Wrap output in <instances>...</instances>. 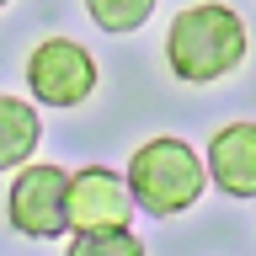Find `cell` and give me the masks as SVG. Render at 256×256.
Wrapping results in <instances>:
<instances>
[{"mask_svg":"<svg viewBox=\"0 0 256 256\" xmlns=\"http://www.w3.org/2000/svg\"><path fill=\"white\" fill-rule=\"evenodd\" d=\"M240 59H246V22H240V11H230L219 0H198V6L171 16L166 64L176 70V80L208 86V80H224Z\"/></svg>","mask_w":256,"mask_h":256,"instance_id":"obj_1","label":"cell"},{"mask_svg":"<svg viewBox=\"0 0 256 256\" xmlns=\"http://www.w3.org/2000/svg\"><path fill=\"white\" fill-rule=\"evenodd\" d=\"M128 198L134 208L144 214H155V219H171V214H187L208 187V171L198 150L187 139H171V134H160V139L139 144L134 160H128Z\"/></svg>","mask_w":256,"mask_h":256,"instance_id":"obj_2","label":"cell"},{"mask_svg":"<svg viewBox=\"0 0 256 256\" xmlns=\"http://www.w3.org/2000/svg\"><path fill=\"white\" fill-rule=\"evenodd\" d=\"M27 91L43 107H80L96 91V59L70 38H43L27 54Z\"/></svg>","mask_w":256,"mask_h":256,"instance_id":"obj_3","label":"cell"},{"mask_svg":"<svg viewBox=\"0 0 256 256\" xmlns=\"http://www.w3.org/2000/svg\"><path fill=\"white\" fill-rule=\"evenodd\" d=\"M64 182L70 171L64 166H16L11 198H6V219H11L16 235L27 240H59L70 224H64Z\"/></svg>","mask_w":256,"mask_h":256,"instance_id":"obj_4","label":"cell"},{"mask_svg":"<svg viewBox=\"0 0 256 256\" xmlns=\"http://www.w3.org/2000/svg\"><path fill=\"white\" fill-rule=\"evenodd\" d=\"M64 224L70 230H134V198L118 171L86 166L64 182Z\"/></svg>","mask_w":256,"mask_h":256,"instance_id":"obj_5","label":"cell"},{"mask_svg":"<svg viewBox=\"0 0 256 256\" xmlns=\"http://www.w3.org/2000/svg\"><path fill=\"white\" fill-rule=\"evenodd\" d=\"M203 171L230 198H256V123H224L208 139Z\"/></svg>","mask_w":256,"mask_h":256,"instance_id":"obj_6","label":"cell"},{"mask_svg":"<svg viewBox=\"0 0 256 256\" xmlns=\"http://www.w3.org/2000/svg\"><path fill=\"white\" fill-rule=\"evenodd\" d=\"M38 139H43L38 107L22 102V96H6V91H0V171L27 166L32 150H38Z\"/></svg>","mask_w":256,"mask_h":256,"instance_id":"obj_7","label":"cell"},{"mask_svg":"<svg viewBox=\"0 0 256 256\" xmlns=\"http://www.w3.org/2000/svg\"><path fill=\"white\" fill-rule=\"evenodd\" d=\"M86 11L102 32L112 38H128V32H139L150 16H155V0H86Z\"/></svg>","mask_w":256,"mask_h":256,"instance_id":"obj_8","label":"cell"},{"mask_svg":"<svg viewBox=\"0 0 256 256\" xmlns=\"http://www.w3.org/2000/svg\"><path fill=\"white\" fill-rule=\"evenodd\" d=\"M70 256H144V240L134 230H80Z\"/></svg>","mask_w":256,"mask_h":256,"instance_id":"obj_9","label":"cell"},{"mask_svg":"<svg viewBox=\"0 0 256 256\" xmlns=\"http://www.w3.org/2000/svg\"><path fill=\"white\" fill-rule=\"evenodd\" d=\"M0 6H11V0H0Z\"/></svg>","mask_w":256,"mask_h":256,"instance_id":"obj_10","label":"cell"}]
</instances>
